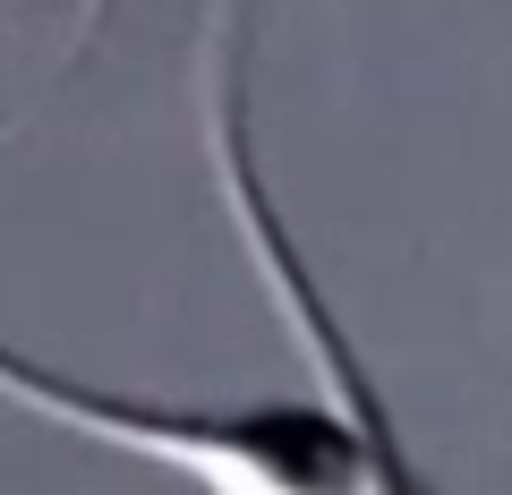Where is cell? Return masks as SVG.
I'll return each instance as SVG.
<instances>
[{"label":"cell","instance_id":"cell-1","mask_svg":"<svg viewBox=\"0 0 512 495\" xmlns=\"http://www.w3.org/2000/svg\"><path fill=\"white\" fill-rule=\"evenodd\" d=\"M0 402L35 410L86 444L137 453L146 470L197 478L214 495H350V487H419L402 444H376L342 410L316 402H154V393H94L52 376L43 359L0 342Z\"/></svg>","mask_w":512,"mask_h":495},{"label":"cell","instance_id":"cell-2","mask_svg":"<svg viewBox=\"0 0 512 495\" xmlns=\"http://www.w3.org/2000/svg\"><path fill=\"white\" fill-rule=\"evenodd\" d=\"M239 52H248V9H239V0H205V60H197L205 86H197V103H205V146H214V188H222V205H231V222H239V248H248L274 316L291 325V342L308 350V367L325 376V402L342 410L350 427H367L376 444H393V419H384V402L367 393L342 325L325 316V299H316L308 265H299L291 231H282V214H274V197L256 180V154H248V60Z\"/></svg>","mask_w":512,"mask_h":495},{"label":"cell","instance_id":"cell-3","mask_svg":"<svg viewBox=\"0 0 512 495\" xmlns=\"http://www.w3.org/2000/svg\"><path fill=\"white\" fill-rule=\"evenodd\" d=\"M18 120H26V111H0V137H9V129H18Z\"/></svg>","mask_w":512,"mask_h":495}]
</instances>
